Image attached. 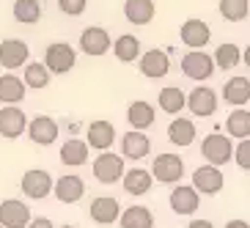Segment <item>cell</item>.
<instances>
[{
    "mask_svg": "<svg viewBox=\"0 0 250 228\" xmlns=\"http://www.w3.org/2000/svg\"><path fill=\"white\" fill-rule=\"evenodd\" d=\"M151 176L162 184H173L182 182L184 176V160L179 154H160L151 162Z\"/></svg>",
    "mask_w": 250,
    "mask_h": 228,
    "instance_id": "obj_1",
    "label": "cell"
},
{
    "mask_svg": "<svg viewBox=\"0 0 250 228\" xmlns=\"http://www.w3.org/2000/svg\"><path fill=\"white\" fill-rule=\"evenodd\" d=\"M214 58L212 55H206V52H201V50H192V52H187L182 58V72L190 77V80H209L214 74Z\"/></svg>",
    "mask_w": 250,
    "mask_h": 228,
    "instance_id": "obj_2",
    "label": "cell"
},
{
    "mask_svg": "<svg viewBox=\"0 0 250 228\" xmlns=\"http://www.w3.org/2000/svg\"><path fill=\"white\" fill-rule=\"evenodd\" d=\"M74 61H77L74 47L66 44V41H55V44H50L44 50V66L55 74H66L74 66Z\"/></svg>",
    "mask_w": 250,
    "mask_h": 228,
    "instance_id": "obj_3",
    "label": "cell"
},
{
    "mask_svg": "<svg viewBox=\"0 0 250 228\" xmlns=\"http://www.w3.org/2000/svg\"><path fill=\"white\" fill-rule=\"evenodd\" d=\"M94 176L96 182L102 184H113L118 182V179H124V160L118 154H113V151H104V154H99L94 160Z\"/></svg>",
    "mask_w": 250,
    "mask_h": 228,
    "instance_id": "obj_4",
    "label": "cell"
},
{
    "mask_svg": "<svg viewBox=\"0 0 250 228\" xmlns=\"http://www.w3.org/2000/svg\"><path fill=\"white\" fill-rule=\"evenodd\" d=\"M201 151H204V157L209 160V165H226L231 157H234V151L236 148L231 146V140L228 138H223V135H206L204 138V143H201Z\"/></svg>",
    "mask_w": 250,
    "mask_h": 228,
    "instance_id": "obj_5",
    "label": "cell"
},
{
    "mask_svg": "<svg viewBox=\"0 0 250 228\" xmlns=\"http://www.w3.org/2000/svg\"><path fill=\"white\" fill-rule=\"evenodd\" d=\"M30 209L28 204H22V201H14L8 198L0 204V226L6 228H28L30 226Z\"/></svg>",
    "mask_w": 250,
    "mask_h": 228,
    "instance_id": "obj_6",
    "label": "cell"
},
{
    "mask_svg": "<svg viewBox=\"0 0 250 228\" xmlns=\"http://www.w3.org/2000/svg\"><path fill=\"white\" fill-rule=\"evenodd\" d=\"M20 187H22V192L28 195V198H47L50 195V190H52V176L47 173V170H39V168H33V170H28L22 176V182H20Z\"/></svg>",
    "mask_w": 250,
    "mask_h": 228,
    "instance_id": "obj_7",
    "label": "cell"
},
{
    "mask_svg": "<svg viewBox=\"0 0 250 228\" xmlns=\"http://www.w3.org/2000/svg\"><path fill=\"white\" fill-rule=\"evenodd\" d=\"M30 55V47L20 39H6V41H0V66L6 69H20L25 66V61Z\"/></svg>",
    "mask_w": 250,
    "mask_h": 228,
    "instance_id": "obj_8",
    "label": "cell"
},
{
    "mask_svg": "<svg viewBox=\"0 0 250 228\" xmlns=\"http://www.w3.org/2000/svg\"><path fill=\"white\" fill-rule=\"evenodd\" d=\"M80 50L85 55H94V58L104 55L110 50V33L104 28H85L80 33Z\"/></svg>",
    "mask_w": 250,
    "mask_h": 228,
    "instance_id": "obj_9",
    "label": "cell"
},
{
    "mask_svg": "<svg viewBox=\"0 0 250 228\" xmlns=\"http://www.w3.org/2000/svg\"><path fill=\"white\" fill-rule=\"evenodd\" d=\"M187 107H190L192 116H212L217 110V94L212 88H206V85H198L195 91H190L187 96Z\"/></svg>",
    "mask_w": 250,
    "mask_h": 228,
    "instance_id": "obj_10",
    "label": "cell"
},
{
    "mask_svg": "<svg viewBox=\"0 0 250 228\" xmlns=\"http://www.w3.org/2000/svg\"><path fill=\"white\" fill-rule=\"evenodd\" d=\"M192 187L201 192V195H214V192L223 190V173L214 165H204L192 173Z\"/></svg>",
    "mask_w": 250,
    "mask_h": 228,
    "instance_id": "obj_11",
    "label": "cell"
},
{
    "mask_svg": "<svg viewBox=\"0 0 250 228\" xmlns=\"http://www.w3.org/2000/svg\"><path fill=\"white\" fill-rule=\"evenodd\" d=\"M121 209H118V201L110 198V195H99V198L91 201V220L102 223V226H110L121 217Z\"/></svg>",
    "mask_w": 250,
    "mask_h": 228,
    "instance_id": "obj_12",
    "label": "cell"
},
{
    "mask_svg": "<svg viewBox=\"0 0 250 228\" xmlns=\"http://www.w3.org/2000/svg\"><path fill=\"white\" fill-rule=\"evenodd\" d=\"M28 135H30L33 143H39V146H50V143H55V138H58V124H55L50 116H36L28 124Z\"/></svg>",
    "mask_w": 250,
    "mask_h": 228,
    "instance_id": "obj_13",
    "label": "cell"
},
{
    "mask_svg": "<svg viewBox=\"0 0 250 228\" xmlns=\"http://www.w3.org/2000/svg\"><path fill=\"white\" fill-rule=\"evenodd\" d=\"M209 39H212V30L204 20H187L182 25V41L192 50H201V47L209 44Z\"/></svg>",
    "mask_w": 250,
    "mask_h": 228,
    "instance_id": "obj_14",
    "label": "cell"
},
{
    "mask_svg": "<svg viewBox=\"0 0 250 228\" xmlns=\"http://www.w3.org/2000/svg\"><path fill=\"white\" fill-rule=\"evenodd\" d=\"M113 138H116V126L110 121H94L88 124V135H85V143L91 148H99V151H107L113 146Z\"/></svg>",
    "mask_w": 250,
    "mask_h": 228,
    "instance_id": "obj_15",
    "label": "cell"
},
{
    "mask_svg": "<svg viewBox=\"0 0 250 228\" xmlns=\"http://www.w3.org/2000/svg\"><path fill=\"white\" fill-rule=\"evenodd\" d=\"M140 72L146 74V77H151V80H157V77H165V74L170 72V58L168 52L162 50H148L143 58H140Z\"/></svg>",
    "mask_w": 250,
    "mask_h": 228,
    "instance_id": "obj_16",
    "label": "cell"
},
{
    "mask_svg": "<svg viewBox=\"0 0 250 228\" xmlns=\"http://www.w3.org/2000/svg\"><path fill=\"white\" fill-rule=\"evenodd\" d=\"M25 113L20 110V107H3L0 110V135L8 140L20 138V135L25 132Z\"/></svg>",
    "mask_w": 250,
    "mask_h": 228,
    "instance_id": "obj_17",
    "label": "cell"
},
{
    "mask_svg": "<svg viewBox=\"0 0 250 228\" xmlns=\"http://www.w3.org/2000/svg\"><path fill=\"white\" fill-rule=\"evenodd\" d=\"M170 209L176 214H195V209H198V190L179 184L176 190L170 192Z\"/></svg>",
    "mask_w": 250,
    "mask_h": 228,
    "instance_id": "obj_18",
    "label": "cell"
},
{
    "mask_svg": "<svg viewBox=\"0 0 250 228\" xmlns=\"http://www.w3.org/2000/svg\"><path fill=\"white\" fill-rule=\"evenodd\" d=\"M121 151H124L126 160H143V157L151 151V140H148L143 132L129 129V132L121 138Z\"/></svg>",
    "mask_w": 250,
    "mask_h": 228,
    "instance_id": "obj_19",
    "label": "cell"
},
{
    "mask_svg": "<svg viewBox=\"0 0 250 228\" xmlns=\"http://www.w3.org/2000/svg\"><path fill=\"white\" fill-rule=\"evenodd\" d=\"M223 99L234 107H245V102H250V80L248 77H231L223 85Z\"/></svg>",
    "mask_w": 250,
    "mask_h": 228,
    "instance_id": "obj_20",
    "label": "cell"
},
{
    "mask_svg": "<svg viewBox=\"0 0 250 228\" xmlns=\"http://www.w3.org/2000/svg\"><path fill=\"white\" fill-rule=\"evenodd\" d=\"M124 17L132 25H148L154 20V0H126Z\"/></svg>",
    "mask_w": 250,
    "mask_h": 228,
    "instance_id": "obj_21",
    "label": "cell"
},
{
    "mask_svg": "<svg viewBox=\"0 0 250 228\" xmlns=\"http://www.w3.org/2000/svg\"><path fill=\"white\" fill-rule=\"evenodd\" d=\"M85 192V184H83L80 176H61L55 182V195H58L61 204H74V201L83 198Z\"/></svg>",
    "mask_w": 250,
    "mask_h": 228,
    "instance_id": "obj_22",
    "label": "cell"
},
{
    "mask_svg": "<svg viewBox=\"0 0 250 228\" xmlns=\"http://www.w3.org/2000/svg\"><path fill=\"white\" fill-rule=\"evenodd\" d=\"M126 121L132 124L135 132H143V129H148L154 124V107L148 102H132L129 110H126Z\"/></svg>",
    "mask_w": 250,
    "mask_h": 228,
    "instance_id": "obj_23",
    "label": "cell"
},
{
    "mask_svg": "<svg viewBox=\"0 0 250 228\" xmlns=\"http://www.w3.org/2000/svg\"><path fill=\"white\" fill-rule=\"evenodd\" d=\"M168 140L173 146H190L195 140V124L190 118H173L168 124Z\"/></svg>",
    "mask_w": 250,
    "mask_h": 228,
    "instance_id": "obj_24",
    "label": "cell"
},
{
    "mask_svg": "<svg viewBox=\"0 0 250 228\" xmlns=\"http://www.w3.org/2000/svg\"><path fill=\"white\" fill-rule=\"evenodd\" d=\"M22 99H25V83L20 80V77H14V74L0 77V102L14 107V104L22 102Z\"/></svg>",
    "mask_w": 250,
    "mask_h": 228,
    "instance_id": "obj_25",
    "label": "cell"
},
{
    "mask_svg": "<svg viewBox=\"0 0 250 228\" xmlns=\"http://www.w3.org/2000/svg\"><path fill=\"white\" fill-rule=\"evenodd\" d=\"M151 173L143 168H132V170H126V176H124V190L129 192V195H146L148 190H151Z\"/></svg>",
    "mask_w": 250,
    "mask_h": 228,
    "instance_id": "obj_26",
    "label": "cell"
},
{
    "mask_svg": "<svg viewBox=\"0 0 250 228\" xmlns=\"http://www.w3.org/2000/svg\"><path fill=\"white\" fill-rule=\"evenodd\" d=\"M226 129H228V135H231V138L250 140V110H245V107H236L234 113H228Z\"/></svg>",
    "mask_w": 250,
    "mask_h": 228,
    "instance_id": "obj_27",
    "label": "cell"
},
{
    "mask_svg": "<svg viewBox=\"0 0 250 228\" xmlns=\"http://www.w3.org/2000/svg\"><path fill=\"white\" fill-rule=\"evenodd\" d=\"M88 160V143L85 140H66L63 146H61V162L63 165H83V162Z\"/></svg>",
    "mask_w": 250,
    "mask_h": 228,
    "instance_id": "obj_28",
    "label": "cell"
},
{
    "mask_svg": "<svg viewBox=\"0 0 250 228\" xmlns=\"http://www.w3.org/2000/svg\"><path fill=\"white\" fill-rule=\"evenodd\" d=\"M184 104H187V96H184L182 88H176V85H168V88L160 91V110L170 113V116H179Z\"/></svg>",
    "mask_w": 250,
    "mask_h": 228,
    "instance_id": "obj_29",
    "label": "cell"
},
{
    "mask_svg": "<svg viewBox=\"0 0 250 228\" xmlns=\"http://www.w3.org/2000/svg\"><path fill=\"white\" fill-rule=\"evenodd\" d=\"M113 52H116V58L121 61V63H132V61L140 55V41L132 36V33H124V36L116 39Z\"/></svg>",
    "mask_w": 250,
    "mask_h": 228,
    "instance_id": "obj_30",
    "label": "cell"
},
{
    "mask_svg": "<svg viewBox=\"0 0 250 228\" xmlns=\"http://www.w3.org/2000/svg\"><path fill=\"white\" fill-rule=\"evenodd\" d=\"M14 20L22 25H33L42 20V3L39 0H14Z\"/></svg>",
    "mask_w": 250,
    "mask_h": 228,
    "instance_id": "obj_31",
    "label": "cell"
},
{
    "mask_svg": "<svg viewBox=\"0 0 250 228\" xmlns=\"http://www.w3.org/2000/svg\"><path fill=\"white\" fill-rule=\"evenodd\" d=\"M121 226L124 228H151L154 226V217L146 206H129L124 214H121Z\"/></svg>",
    "mask_w": 250,
    "mask_h": 228,
    "instance_id": "obj_32",
    "label": "cell"
},
{
    "mask_svg": "<svg viewBox=\"0 0 250 228\" xmlns=\"http://www.w3.org/2000/svg\"><path fill=\"white\" fill-rule=\"evenodd\" d=\"M245 55H242V50L236 44H220L217 50H214V63L220 69H234V66H239V61H242Z\"/></svg>",
    "mask_w": 250,
    "mask_h": 228,
    "instance_id": "obj_33",
    "label": "cell"
},
{
    "mask_svg": "<svg viewBox=\"0 0 250 228\" xmlns=\"http://www.w3.org/2000/svg\"><path fill=\"white\" fill-rule=\"evenodd\" d=\"M250 3L248 0H220V17L228 22H242L248 17Z\"/></svg>",
    "mask_w": 250,
    "mask_h": 228,
    "instance_id": "obj_34",
    "label": "cell"
},
{
    "mask_svg": "<svg viewBox=\"0 0 250 228\" xmlns=\"http://www.w3.org/2000/svg\"><path fill=\"white\" fill-rule=\"evenodd\" d=\"M25 85L28 88H47L50 85V69L44 63H28L25 66Z\"/></svg>",
    "mask_w": 250,
    "mask_h": 228,
    "instance_id": "obj_35",
    "label": "cell"
},
{
    "mask_svg": "<svg viewBox=\"0 0 250 228\" xmlns=\"http://www.w3.org/2000/svg\"><path fill=\"white\" fill-rule=\"evenodd\" d=\"M88 6V0H58V8L69 17H80Z\"/></svg>",
    "mask_w": 250,
    "mask_h": 228,
    "instance_id": "obj_36",
    "label": "cell"
},
{
    "mask_svg": "<svg viewBox=\"0 0 250 228\" xmlns=\"http://www.w3.org/2000/svg\"><path fill=\"white\" fill-rule=\"evenodd\" d=\"M234 160H236V165H239L242 170H250V140H242V143L236 146Z\"/></svg>",
    "mask_w": 250,
    "mask_h": 228,
    "instance_id": "obj_37",
    "label": "cell"
},
{
    "mask_svg": "<svg viewBox=\"0 0 250 228\" xmlns=\"http://www.w3.org/2000/svg\"><path fill=\"white\" fill-rule=\"evenodd\" d=\"M28 228H52V220H47V217H36Z\"/></svg>",
    "mask_w": 250,
    "mask_h": 228,
    "instance_id": "obj_38",
    "label": "cell"
},
{
    "mask_svg": "<svg viewBox=\"0 0 250 228\" xmlns=\"http://www.w3.org/2000/svg\"><path fill=\"white\" fill-rule=\"evenodd\" d=\"M187 228H214V226H212V223H209V220H192V223H190V226H187Z\"/></svg>",
    "mask_w": 250,
    "mask_h": 228,
    "instance_id": "obj_39",
    "label": "cell"
},
{
    "mask_svg": "<svg viewBox=\"0 0 250 228\" xmlns=\"http://www.w3.org/2000/svg\"><path fill=\"white\" fill-rule=\"evenodd\" d=\"M226 228H250V223H245V220H231Z\"/></svg>",
    "mask_w": 250,
    "mask_h": 228,
    "instance_id": "obj_40",
    "label": "cell"
},
{
    "mask_svg": "<svg viewBox=\"0 0 250 228\" xmlns=\"http://www.w3.org/2000/svg\"><path fill=\"white\" fill-rule=\"evenodd\" d=\"M245 66H250V44H248V50H245Z\"/></svg>",
    "mask_w": 250,
    "mask_h": 228,
    "instance_id": "obj_41",
    "label": "cell"
},
{
    "mask_svg": "<svg viewBox=\"0 0 250 228\" xmlns=\"http://www.w3.org/2000/svg\"><path fill=\"white\" fill-rule=\"evenodd\" d=\"M61 228H74V226H61Z\"/></svg>",
    "mask_w": 250,
    "mask_h": 228,
    "instance_id": "obj_42",
    "label": "cell"
}]
</instances>
